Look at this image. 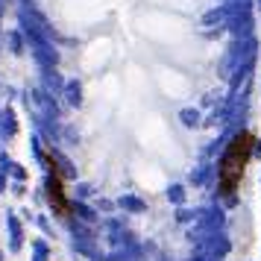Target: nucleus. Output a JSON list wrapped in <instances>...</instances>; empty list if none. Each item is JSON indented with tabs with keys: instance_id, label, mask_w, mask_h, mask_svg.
Masks as SVG:
<instances>
[{
	"instance_id": "1",
	"label": "nucleus",
	"mask_w": 261,
	"mask_h": 261,
	"mask_svg": "<svg viewBox=\"0 0 261 261\" xmlns=\"http://www.w3.org/2000/svg\"><path fill=\"white\" fill-rule=\"evenodd\" d=\"M253 150H256V135L253 132H238L232 141H229L226 153H223V162H220V173H217V182H220V194L232 196L238 191L244 173H247V164L253 159Z\"/></svg>"
},
{
	"instance_id": "2",
	"label": "nucleus",
	"mask_w": 261,
	"mask_h": 261,
	"mask_svg": "<svg viewBox=\"0 0 261 261\" xmlns=\"http://www.w3.org/2000/svg\"><path fill=\"white\" fill-rule=\"evenodd\" d=\"M47 199L59 217H70V202L65 194V176L56 164H50V182H47Z\"/></svg>"
}]
</instances>
